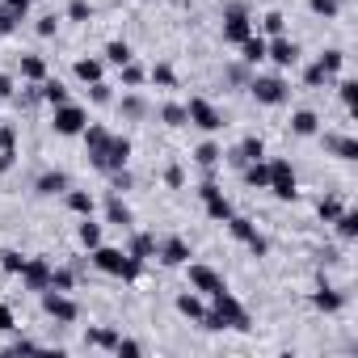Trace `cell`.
I'll use <instances>...</instances> for the list:
<instances>
[{
  "instance_id": "obj_52",
  "label": "cell",
  "mask_w": 358,
  "mask_h": 358,
  "mask_svg": "<svg viewBox=\"0 0 358 358\" xmlns=\"http://www.w3.org/2000/svg\"><path fill=\"white\" fill-rule=\"evenodd\" d=\"M0 152H17V127L0 122Z\"/></svg>"
},
{
  "instance_id": "obj_32",
  "label": "cell",
  "mask_w": 358,
  "mask_h": 358,
  "mask_svg": "<svg viewBox=\"0 0 358 358\" xmlns=\"http://www.w3.org/2000/svg\"><path fill=\"white\" fill-rule=\"evenodd\" d=\"M101 59H106L110 68H122V64H131V59H135V51H131V43H122V38H114V43H106V51H101Z\"/></svg>"
},
{
  "instance_id": "obj_49",
  "label": "cell",
  "mask_w": 358,
  "mask_h": 358,
  "mask_svg": "<svg viewBox=\"0 0 358 358\" xmlns=\"http://www.w3.org/2000/svg\"><path fill=\"white\" fill-rule=\"evenodd\" d=\"M341 211H345V207H341V199H333V194H329V199H320V203H316V215H320V220H324V224H333V220H337V215H341Z\"/></svg>"
},
{
  "instance_id": "obj_25",
  "label": "cell",
  "mask_w": 358,
  "mask_h": 358,
  "mask_svg": "<svg viewBox=\"0 0 358 358\" xmlns=\"http://www.w3.org/2000/svg\"><path fill=\"white\" fill-rule=\"evenodd\" d=\"M224 224H228L232 241H241V245H253V241L262 236V232H257V224H253V220H245V215H236V211H232V215H228Z\"/></svg>"
},
{
  "instance_id": "obj_26",
  "label": "cell",
  "mask_w": 358,
  "mask_h": 358,
  "mask_svg": "<svg viewBox=\"0 0 358 358\" xmlns=\"http://www.w3.org/2000/svg\"><path fill=\"white\" fill-rule=\"evenodd\" d=\"M64 203H68L72 215H93V211H97V199H93L89 190H72V186H68V190H64Z\"/></svg>"
},
{
  "instance_id": "obj_60",
  "label": "cell",
  "mask_w": 358,
  "mask_h": 358,
  "mask_svg": "<svg viewBox=\"0 0 358 358\" xmlns=\"http://www.w3.org/2000/svg\"><path fill=\"white\" fill-rule=\"evenodd\" d=\"M13 93H17V80H13L9 72H0V101H9Z\"/></svg>"
},
{
  "instance_id": "obj_59",
  "label": "cell",
  "mask_w": 358,
  "mask_h": 358,
  "mask_svg": "<svg viewBox=\"0 0 358 358\" xmlns=\"http://www.w3.org/2000/svg\"><path fill=\"white\" fill-rule=\"evenodd\" d=\"M17 329V316H13V308L9 303H0V333H13Z\"/></svg>"
},
{
  "instance_id": "obj_33",
  "label": "cell",
  "mask_w": 358,
  "mask_h": 358,
  "mask_svg": "<svg viewBox=\"0 0 358 358\" xmlns=\"http://www.w3.org/2000/svg\"><path fill=\"white\" fill-rule=\"evenodd\" d=\"M156 118H160L164 127H186V101H160Z\"/></svg>"
},
{
  "instance_id": "obj_61",
  "label": "cell",
  "mask_w": 358,
  "mask_h": 358,
  "mask_svg": "<svg viewBox=\"0 0 358 358\" xmlns=\"http://www.w3.org/2000/svg\"><path fill=\"white\" fill-rule=\"evenodd\" d=\"M5 5H9V9H13V13H22V17H26V13H30V9H34V0H5Z\"/></svg>"
},
{
  "instance_id": "obj_45",
  "label": "cell",
  "mask_w": 358,
  "mask_h": 358,
  "mask_svg": "<svg viewBox=\"0 0 358 358\" xmlns=\"http://www.w3.org/2000/svg\"><path fill=\"white\" fill-rule=\"evenodd\" d=\"M308 9H312L316 17H324V22H333V17L341 13V0H308Z\"/></svg>"
},
{
  "instance_id": "obj_29",
  "label": "cell",
  "mask_w": 358,
  "mask_h": 358,
  "mask_svg": "<svg viewBox=\"0 0 358 358\" xmlns=\"http://www.w3.org/2000/svg\"><path fill=\"white\" fill-rule=\"evenodd\" d=\"M224 160V143H215V139H203L199 148H194V164L199 169H215Z\"/></svg>"
},
{
  "instance_id": "obj_62",
  "label": "cell",
  "mask_w": 358,
  "mask_h": 358,
  "mask_svg": "<svg viewBox=\"0 0 358 358\" xmlns=\"http://www.w3.org/2000/svg\"><path fill=\"white\" fill-rule=\"evenodd\" d=\"M17 164V152H0V173H9Z\"/></svg>"
},
{
  "instance_id": "obj_3",
  "label": "cell",
  "mask_w": 358,
  "mask_h": 358,
  "mask_svg": "<svg viewBox=\"0 0 358 358\" xmlns=\"http://www.w3.org/2000/svg\"><path fill=\"white\" fill-rule=\"evenodd\" d=\"M245 89H249V97H253L257 106H266V110L291 101V80H287L282 72H253Z\"/></svg>"
},
{
  "instance_id": "obj_50",
  "label": "cell",
  "mask_w": 358,
  "mask_h": 358,
  "mask_svg": "<svg viewBox=\"0 0 358 358\" xmlns=\"http://www.w3.org/2000/svg\"><path fill=\"white\" fill-rule=\"evenodd\" d=\"M22 266H26V257L17 249H0V270L5 274H22Z\"/></svg>"
},
{
  "instance_id": "obj_6",
  "label": "cell",
  "mask_w": 358,
  "mask_h": 358,
  "mask_svg": "<svg viewBox=\"0 0 358 358\" xmlns=\"http://www.w3.org/2000/svg\"><path fill=\"white\" fill-rule=\"evenodd\" d=\"M266 164H270V182H266V190H270L278 203H295V199H299V177H295L291 160L274 156V160H266Z\"/></svg>"
},
{
  "instance_id": "obj_2",
  "label": "cell",
  "mask_w": 358,
  "mask_h": 358,
  "mask_svg": "<svg viewBox=\"0 0 358 358\" xmlns=\"http://www.w3.org/2000/svg\"><path fill=\"white\" fill-rule=\"evenodd\" d=\"M89 262H93V270H101V274H110V278H122V282H135L139 274H143V262L139 257H131L127 249H118V245H97V249H89Z\"/></svg>"
},
{
  "instance_id": "obj_35",
  "label": "cell",
  "mask_w": 358,
  "mask_h": 358,
  "mask_svg": "<svg viewBox=\"0 0 358 358\" xmlns=\"http://www.w3.org/2000/svg\"><path fill=\"white\" fill-rule=\"evenodd\" d=\"M333 228H337V236H341L345 245H350V241H358V211H350V207H345V211L333 220Z\"/></svg>"
},
{
  "instance_id": "obj_40",
  "label": "cell",
  "mask_w": 358,
  "mask_h": 358,
  "mask_svg": "<svg viewBox=\"0 0 358 358\" xmlns=\"http://www.w3.org/2000/svg\"><path fill=\"white\" fill-rule=\"evenodd\" d=\"M80 139H85V152H93V148H101V143L110 139V127H101V122H89V127L80 131Z\"/></svg>"
},
{
  "instance_id": "obj_23",
  "label": "cell",
  "mask_w": 358,
  "mask_h": 358,
  "mask_svg": "<svg viewBox=\"0 0 358 358\" xmlns=\"http://www.w3.org/2000/svg\"><path fill=\"white\" fill-rule=\"evenodd\" d=\"M17 72H22V80H26V85H43V80L51 76L43 55H22V59H17Z\"/></svg>"
},
{
  "instance_id": "obj_28",
  "label": "cell",
  "mask_w": 358,
  "mask_h": 358,
  "mask_svg": "<svg viewBox=\"0 0 358 358\" xmlns=\"http://www.w3.org/2000/svg\"><path fill=\"white\" fill-rule=\"evenodd\" d=\"M236 51H241V59H245L249 68H257V64L266 59V38H262V34L253 30V34H249V38H245V43H241Z\"/></svg>"
},
{
  "instance_id": "obj_53",
  "label": "cell",
  "mask_w": 358,
  "mask_h": 358,
  "mask_svg": "<svg viewBox=\"0 0 358 358\" xmlns=\"http://www.w3.org/2000/svg\"><path fill=\"white\" fill-rule=\"evenodd\" d=\"M13 101H17V106H22V110H34V106H38V101H43V97H38V85H26V89H22V93H13Z\"/></svg>"
},
{
  "instance_id": "obj_9",
  "label": "cell",
  "mask_w": 358,
  "mask_h": 358,
  "mask_svg": "<svg viewBox=\"0 0 358 358\" xmlns=\"http://www.w3.org/2000/svg\"><path fill=\"white\" fill-rule=\"evenodd\" d=\"M186 127H199L203 135H215V131H224V114L215 110V101L190 97V101H186Z\"/></svg>"
},
{
  "instance_id": "obj_21",
  "label": "cell",
  "mask_w": 358,
  "mask_h": 358,
  "mask_svg": "<svg viewBox=\"0 0 358 358\" xmlns=\"http://www.w3.org/2000/svg\"><path fill=\"white\" fill-rule=\"evenodd\" d=\"M291 135H295V139L320 135V114H316V110H295V114H291Z\"/></svg>"
},
{
  "instance_id": "obj_16",
  "label": "cell",
  "mask_w": 358,
  "mask_h": 358,
  "mask_svg": "<svg viewBox=\"0 0 358 358\" xmlns=\"http://www.w3.org/2000/svg\"><path fill=\"white\" fill-rule=\"evenodd\" d=\"M68 186H72V177H68L64 169H47V173H38V182H34V194H38V199H59Z\"/></svg>"
},
{
  "instance_id": "obj_5",
  "label": "cell",
  "mask_w": 358,
  "mask_h": 358,
  "mask_svg": "<svg viewBox=\"0 0 358 358\" xmlns=\"http://www.w3.org/2000/svg\"><path fill=\"white\" fill-rule=\"evenodd\" d=\"M253 30H257L253 9L245 5V0H228V5H224V43L228 47H241Z\"/></svg>"
},
{
  "instance_id": "obj_42",
  "label": "cell",
  "mask_w": 358,
  "mask_h": 358,
  "mask_svg": "<svg viewBox=\"0 0 358 358\" xmlns=\"http://www.w3.org/2000/svg\"><path fill=\"white\" fill-rule=\"evenodd\" d=\"M303 85H308V89H324V85H333V76H329L320 64H308V68H303Z\"/></svg>"
},
{
  "instance_id": "obj_41",
  "label": "cell",
  "mask_w": 358,
  "mask_h": 358,
  "mask_svg": "<svg viewBox=\"0 0 358 358\" xmlns=\"http://www.w3.org/2000/svg\"><path fill=\"white\" fill-rule=\"evenodd\" d=\"M76 278H80V274H76L72 266H51V287H55V291H72Z\"/></svg>"
},
{
  "instance_id": "obj_36",
  "label": "cell",
  "mask_w": 358,
  "mask_h": 358,
  "mask_svg": "<svg viewBox=\"0 0 358 358\" xmlns=\"http://www.w3.org/2000/svg\"><path fill=\"white\" fill-rule=\"evenodd\" d=\"M249 76H253V68H249L245 59H232V64L224 68V80H228L232 89H245V85H249Z\"/></svg>"
},
{
  "instance_id": "obj_39",
  "label": "cell",
  "mask_w": 358,
  "mask_h": 358,
  "mask_svg": "<svg viewBox=\"0 0 358 358\" xmlns=\"http://www.w3.org/2000/svg\"><path fill=\"white\" fill-rule=\"evenodd\" d=\"M118 80H122V89H139V85L148 80V68H139V64L131 59V64H122V68H118Z\"/></svg>"
},
{
  "instance_id": "obj_44",
  "label": "cell",
  "mask_w": 358,
  "mask_h": 358,
  "mask_svg": "<svg viewBox=\"0 0 358 358\" xmlns=\"http://www.w3.org/2000/svg\"><path fill=\"white\" fill-rule=\"evenodd\" d=\"M89 101H93V106H110V101H114V85H110V80H93V85H89Z\"/></svg>"
},
{
  "instance_id": "obj_20",
  "label": "cell",
  "mask_w": 358,
  "mask_h": 358,
  "mask_svg": "<svg viewBox=\"0 0 358 358\" xmlns=\"http://www.w3.org/2000/svg\"><path fill=\"white\" fill-rule=\"evenodd\" d=\"M106 224H110V228H122V232H131L135 215H131V207L122 203V194H110V199H106Z\"/></svg>"
},
{
  "instance_id": "obj_22",
  "label": "cell",
  "mask_w": 358,
  "mask_h": 358,
  "mask_svg": "<svg viewBox=\"0 0 358 358\" xmlns=\"http://www.w3.org/2000/svg\"><path fill=\"white\" fill-rule=\"evenodd\" d=\"M177 312H182L186 320H203V312H207V295H199V291H182V295H177V303H173Z\"/></svg>"
},
{
  "instance_id": "obj_56",
  "label": "cell",
  "mask_w": 358,
  "mask_h": 358,
  "mask_svg": "<svg viewBox=\"0 0 358 358\" xmlns=\"http://www.w3.org/2000/svg\"><path fill=\"white\" fill-rule=\"evenodd\" d=\"M34 30H38V38H55V34H59V17H55V13H47V17H38V26H34Z\"/></svg>"
},
{
  "instance_id": "obj_11",
  "label": "cell",
  "mask_w": 358,
  "mask_h": 358,
  "mask_svg": "<svg viewBox=\"0 0 358 358\" xmlns=\"http://www.w3.org/2000/svg\"><path fill=\"white\" fill-rule=\"evenodd\" d=\"M186 274H190V291H199V295H215V291H224L228 282H224V274L220 270H211V266H203V262H186Z\"/></svg>"
},
{
  "instance_id": "obj_48",
  "label": "cell",
  "mask_w": 358,
  "mask_h": 358,
  "mask_svg": "<svg viewBox=\"0 0 358 358\" xmlns=\"http://www.w3.org/2000/svg\"><path fill=\"white\" fill-rule=\"evenodd\" d=\"M236 148H241V156H245V160H262V156H266V143H262L257 135H245Z\"/></svg>"
},
{
  "instance_id": "obj_57",
  "label": "cell",
  "mask_w": 358,
  "mask_h": 358,
  "mask_svg": "<svg viewBox=\"0 0 358 358\" xmlns=\"http://www.w3.org/2000/svg\"><path fill=\"white\" fill-rule=\"evenodd\" d=\"M114 354H118V358H139V354H143V345H139V341H131V337H118Z\"/></svg>"
},
{
  "instance_id": "obj_13",
  "label": "cell",
  "mask_w": 358,
  "mask_h": 358,
  "mask_svg": "<svg viewBox=\"0 0 358 358\" xmlns=\"http://www.w3.org/2000/svg\"><path fill=\"white\" fill-rule=\"evenodd\" d=\"M190 257H194V249H190L186 236H160L156 241V262L160 266H186Z\"/></svg>"
},
{
  "instance_id": "obj_15",
  "label": "cell",
  "mask_w": 358,
  "mask_h": 358,
  "mask_svg": "<svg viewBox=\"0 0 358 358\" xmlns=\"http://www.w3.org/2000/svg\"><path fill=\"white\" fill-rule=\"evenodd\" d=\"M118 114H122L127 122H143V118H152V101H148L139 89H127V93L118 97Z\"/></svg>"
},
{
  "instance_id": "obj_54",
  "label": "cell",
  "mask_w": 358,
  "mask_h": 358,
  "mask_svg": "<svg viewBox=\"0 0 358 358\" xmlns=\"http://www.w3.org/2000/svg\"><path fill=\"white\" fill-rule=\"evenodd\" d=\"M164 186H169V190H182V186H186V169H182V164H169V169H164Z\"/></svg>"
},
{
  "instance_id": "obj_24",
  "label": "cell",
  "mask_w": 358,
  "mask_h": 358,
  "mask_svg": "<svg viewBox=\"0 0 358 358\" xmlns=\"http://www.w3.org/2000/svg\"><path fill=\"white\" fill-rule=\"evenodd\" d=\"M76 241H80L85 249H97V245L106 241V224H97L93 215H80V224H76Z\"/></svg>"
},
{
  "instance_id": "obj_51",
  "label": "cell",
  "mask_w": 358,
  "mask_h": 358,
  "mask_svg": "<svg viewBox=\"0 0 358 358\" xmlns=\"http://www.w3.org/2000/svg\"><path fill=\"white\" fill-rule=\"evenodd\" d=\"M17 22H22V13H13L9 5H0V38H9L17 30Z\"/></svg>"
},
{
  "instance_id": "obj_7",
  "label": "cell",
  "mask_w": 358,
  "mask_h": 358,
  "mask_svg": "<svg viewBox=\"0 0 358 358\" xmlns=\"http://www.w3.org/2000/svg\"><path fill=\"white\" fill-rule=\"evenodd\" d=\"M38 299H43V312H47L55 324H76V320H80V303L72 299V291L47 287V291H38Z\"/></svg>"
},
{
  "instance_id": "obj_43",
  "label": "cell",
  "mask_w": 358,
  "mask_h": 358,
  "mask_svg": "<svg viewBox=\"0 0 358 358\" xmlns=\"http://www.w3.org/2000/svg\"><path fill=\"white\" fill-rule=\"evenodd\" d=\"M148 80H156L160 89H173V85H177V72H173L169 64H152V68H148Z\"/></svg>"
},
{
  "instance_id": "obj_37",
  "label": "cell",
  "mask_w": 358,
  "mask_h": 358,
  "mask_svg": "<svg viewBox=\"0 0 358 358\" xmlns=\"http://www.w3.org/2000/svg\"><path fill=\"white\" fill-rule=\"evenodd\" d=\"M257 26H262V38H278V34H287V17H282L278 9H270Z\"/></svg>"
},
{
  "instance_id": "obj_58",
  "label": "cell",
  "mask_w": 358,
  "mask_h": 358,
  "mask_svg": "<svg viewBox=\"0 0 358 358\" xmlns=\"http://www.w3.org/2000/svg\"><path fill=\"white\" fill-rule=\"evenodd\" d=\"M38 350H43V345L30 341V337H13V341H9V354H38Z\"/></svg>"
},
{
  "instance_id": "obj_55",
  "label": "cell",
  "mask_w": 358,
  "mask_h": 358,
  "mask_svg": "<svg viewBox=\"0 0 358 358\" xmlns=\"http://www.w3.org/2000/svg\"><path fill=\"white\" fill-rule=\"evenodd\" d=\"M89 17H93L89 0H72V5H68V22H89Z\"/></svg>"
},
{
  "instance_id": "obj_27",
  "label": "cell",
  "mask_w": 358,
  "mask_h": 358,
  "mask_svg": "<svg viewBox=\"0 0 358 358\" xmlns=\"http://www.w3.org/2000/svg\"><path fill=\"white\" fill-rule=\"evenodd\" d=\"M241 177H245V186L266 190V182H270V164H266V156H262V160H249V164L241 169Z\"/></svg>"
},
{
  "instance_id": "obj_31",
  "label": "cell",
  "mask_w": 358,
  "mask_h": 358,
  "mask_svg": "<svg viewBox=\"0 0 358 358\" xmlns=\"http://www.w3.org/2000/svg\"><path fill=\"white\" fill-rule=\"evenodd\" d=\"M118 329H110V324H101V329H89L85 333V345H93V350H110L114 354V345H118Z\"/></svg>"
},
{
  "instance_id": "obj_38",
  "label": "cell",
  "mask_w": 358,
  "mask_h": 358,
  "mask_svg": "<svg viewBox=\"0 0 358 358\" xmlns=\"http://www.w3.org/2000/svg\"><path fill=\"white\" fill-rule=\"evenodd\" d=\"M316 64H320V68H324V72H329V76L337 80V72L345 68V51H337V47H329V51H320V55H316Z\"/></svg>"
},
{
  "instance_id": "obj_17",
  "label": "cell",
  "mask_w": 358,
  "mask_h": 358,
  "mask_svg": "<svg viewBox=\"0 0 358 358\" xmlns=\"http://www.w3.org/2000/svg\"><path fill=\"white\" fill-rule=\"evenodd\" d=\"M312 308H316V312H324V316H333V312H341V308H345V295L320 278V287L312 291Z\"/></svg>"
},
{
  "instance_id": "obj_34",
  "label": "cell",
  "mask_w": 358,
  "mask_h": 358,
  "mask_svg": "<svg viewBox=\"0 0 358 358\" xmlns=\"http://www.w3.org/2000/svg\"><path fill=\"white\" fill-rule=\"evenodd\" d=\"M38 97H43V106H51V110H55V106H64V101H72V97H68V89H64L59 80H51V76L38 85Z\"/></svg>"
},
{
  "instance_id": "obj_30",
  "label": "cell",
  "mask_w": 358,
  "mask_h": 358,
  "mask_svg": "<svg viewBox=\"0 0 358 358\" xmlns=\"http://www.w3.org/2000/svg\"><path fill=\"white\" fill-rule=\"evenodd\" d=\"M127 253H131V257H139V262L156 257V236H152V232H131V241H127Z\"/></svg>"
},
{
  "instance_id": "obj_10",
  "label": "cell",
  "mask_w": 358,
  "mask_h": 358,
  "mask_svg": "<svg viewBox=\"0 0 358 358\" xmlns=\"http://www.w3.org/2000/svg\"><path fill=\"white\" fill-rule=\"evenodd\" d=\"M299 43L295 38H287V34H278V38H266V59L278 68V72H287V68H295L299 64Z\"/></svg>"
},
{
  "instance_id": "obj_18",
  "label": "cell",
  "mask_w": 358,
  "mask_h": 358,
  "mask_svg": "<svg viewBox=\"0 0 358 358\" xmlns=\"http://www.w3.org/2000/svg\"><path fill=\"white\" fill-rule=\"evenodd\" d=\"M320 139H324V152H329V156H337V160H358V139H354V135H333V131H324Z\"/></svg>"
},
{
  "instance_id": "obj_46",
  "label": "cell",
  "mask_w": 358,
  "mask_h": 358,
  "mask_svg": "<svg viewBox=\"0 0 358 358\" xmlns=\"http://www.w3.org/2000/svg\"><path fill=\"white\" fill-rule=\"evenodd\" d=\"M131 186H135L131 169H114V173H110V194H127Z\"/></svg>"
},
{
  "instance_id": "obj_14",
  "label": "cell",
  "mask_w": 358,
  "mask_h": 358,
  "mask_svg": "<svg viewBox=\"0 0 358 358\" xmlns=\"http://www.w3.org/2000/svg\"><path fill=\"white\" fill-rule=\"evenodd\" d=\"M17 278H22V287H26V291H34V295H38V291H47V287H51V262H47V257H26V266H22V274H17Z\"/></svg>"
},
{
  "instance_id": "obj_19",
  "label": "cell",
  "mask_w": 358,
  "mask_h": 358,
  "mask_svg": "<svg viewBox=\"0 0 358 358\" xmlns=\"http://www.w3.org/2000/svg\"><path fill=\"white\" fill-rule=\"evenodd\" d=\"M72 76H76L80 85L106 80V59H101V55H85V59H76V64H72Z\"/></svg>"
},
{
  "instance_id": "obj_47",
  "label": "cell",
  "mask_w": 358,
  "mask_h": 358,
  "mask_svg": "<svg viewBox=\"0 0 358 358\" xmlns=\"http://www.w3.org/2000/svg\"><path fill=\"white\" fill-rule=\"evenodd\" d=\"M337 97H341V106L354 114V106H358V80H337Z\"/></svg>"
},
{
  "instance_id": "obj_8",
  "label": "cell",
  "mask_w": 358,
  "mask_h": 358,
  "mask_svg": "<svg viewBox=\"0 0 358 358\" xmlns=\"http://www.w3.org/2000/svg\"><path fill=\"white\" fill-rule=\"evenodd\" d=\"M85 127H89V110H85V106H76V101H64V106H55V110H51V131H55V135H64V139H76Z\"/></svg>"
},
{
  "instance_id": "obj_4",
  "label": "cell",
  "mask_w": 358,
  "mask_h": 358,
  "mask_svg": "<svg viewBox=\"0 0 358 358\" xmlns=\"http://www.w3.org/2000/svg\"><path fill=\"white\" fill-rule=\"evenodd\" d=\"M89 164H93L97 173H106V177H110L114 169H127V164H131V139L110 131V139H106L101 148H93V152H89Z\"/></svg>"
},
{
  "instance_id": "obj_12",
  "label": "cell",
  "mask_w": 358,
  "mask_h": 358,
  "mask_svg": "<svg viewBox=\"0 0 358 358\" xmlns=\"http://www.w3.org/2000/svg\"><path fill=\"white\" fill-rule=\"evenodd\" d=\"M199 199H203V207H207V215H211L215 224H224V220L232 215V203H228V194L215 186V177H203V186H199Z\"/></svg>"
},
{
  "instance_id": "obj_1",
  "label": "cell",
  "mask_w": 358,
  "mask_h": 358,
  "mask_svg": "<svg viewBox=\"0 0 358 358\" xmlns=\"http://www.w3.org/2000/svg\"><path fill=\"white\" fill-rule=\"evenodd\" d=\"M203 329H211V333H224V329H236V333H245V329H253V320H249V308L224 287V291H215L211 295V303H207V312H203V320H199Z\"/></svg>"
}]
</instances>
